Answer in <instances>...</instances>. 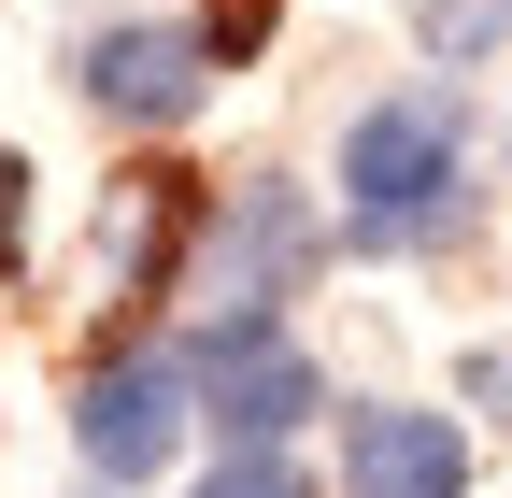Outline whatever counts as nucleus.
Segmentation results:
<instances>
[{
	"mask_svg": "<svg viewBox=\"0 0 512 498\" xmlns=\"http://www.w3.org/2000/svg\"><path fill=\"white\" fill-rule=\"evenodd\" d=\"M413 29H427V57H456V72H470V57L512 29V0H413Z\"/></svg>",
	"mask_w": 512,
	"mask_h": 498,
	"instance_id": "nucleus-7",
	"label": "nucleus"
},
{
	"mask_svg": "<svg viewBox=\"0 0 512 498\" xmlns=\"http://www.w3.org/2000/svg\"><path fill=\"white\" fill-rule=\"evenodd\" d=\"M200 399L242 456H271L299 413H328V385H313V356L285 342V314H214L200 328Z\"/></svg>",
	"mask_w": 512,
	"mask_h": 498,
	"instance_id": "nucleus-4",
	"label": "nucleus"
},
{
	"mask_svg": "<svg viewBox=\"0 0 512 498\" xmlns=\"http://www.w3.org/2000/svg\"><path fill=\"white\" fill-rule=\"evenodd\" d=\"M456 228H470V114L441 86L370 100L342 129V242L356 257H427Z\"/></svg>",
	"mask_w": 512,
	"mask_h": 498,
	"instance_id": "nucleus-1",
	"label": "nucleus"
},
{
	"mask_svg": "<svg viewBox=\"0 0 512 498\" xmlns=\"http://www.w3.org/2000/svg\"><path fill=\"white\" fill-rule=\"evenodd\" d=\"M200 498H299V484H285V470H271V456H228V470H214V484H200Z\"/></svg>",
	"mask_w": 512,
	"mask_h": 498,
	"instance_id": "nucleus-8",
	"label": "nucleus"
},
{
	"mask_svg": "<svg viewBox=\"0 0 512 498\" xmlns=\"http://www.w3.org/2000/svg\"><path fill=\"white\" fill-rule=\"evenodd\" d=\"M342 498H470V427L413 413V399H356L342 413Z\"/></svg>",
	"mask_w": 512,
	"mask_h": 498,
	"instance_id": "nucleus-6",
	"label": "nucleus"
},
{
	"mask_svg": "<svg viewBox=\"0 0 512 498\" xmlns=\"http://www.w3.org/2000/svg\"><path fill=\"white\" fill-rule=\"evenodd\" d=\"M313 257H328V228H313L299 185H228V214H214V257H200V299L214 314H285V299L313 285Z\"/></svg>",
	"mask_w": 512,
	"mask_h": 498,
	"instance_id": "nucleus-2",
	"label": "nucleus"
},
{
	"mask_svg": "<svg viewBox=\"0 0 512 498\" xmlns=\"http://www.w3.org/2000/svg\"><path fill=\"white\" fill-rule=\"evenodd\" d=\"M15 214H29V171L0 157V257H15Z\"/></svg>",
	"mask_w": 512,
	"mask_h": 498,
	"instance_id": "nucleus-10",
	"label": "nucleus"
},
{
	"mask_svg": "<svg viewBox=\"0 0 512 498\" xmlns=\"http://www.w3.org/2000/svg\"><path fill=\"white\" fill-rule=\"evenodd\" d=\"M185 399H200V370H185V356H114V370H86V399H72L86 470H100L114 498L157 484V470L185 456Z\"/></svg>",
	"mask_w": 512,
	"mask_h": 498,
	"instance_id": "nucleus-3",
	"label": "nucleus"
},
{
	"mask_svg": "<svg viewBox=\"0 0 512 498\" xmlns=\"http://www.w3.org/2000/svg\"><path fill=\"white\" fill-rule=\"evenodd\" d=\"M456 385H470L484 413H512V356H470V370H456Z\"/></svg>",
	"mask_w": 512,
	"mask_h": 498,
	"instance_id": "nucleus-9",
	"label": "nucleus"
},
{
	"mask_svg": "<svg viewBox=\"0 0 512 498\" xmlns=\"http://www.w3.org/2000/svg\"><path fill=\"white\" fill-rule=\"evenodd\" d=\"M86 100L114 114V129H185V114L214 100V29H100L86 43Z\"/></svg>",
	"mask_w": 512,
	"mask_h": 498,
	"instance_id": "nucleus-5",
	"label": "nucleus"
}]
</instances>
